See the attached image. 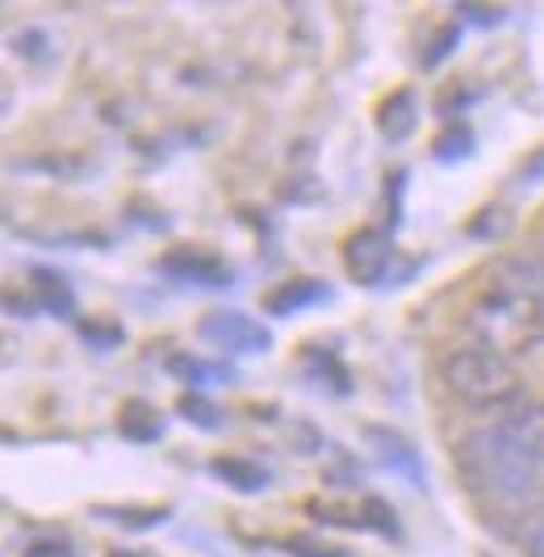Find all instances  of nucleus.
Listing matches in <instances>:
<instances>
[{
  "instance_id": "1",
  "label": "nucleus",
  "mask_w": 544,
  "mask_h": 557,
  "mask_svg": "<svg viewBox=\"0 0 544 557\" xmlns=\"http://www.w3.org/2000/svg\"><path fill=\"white\" fill-rule=\"evenodd\" d=\"M457 470L482 499L503 503V507H523L541 495V466H532L494 428L465 432L457 445Z\"/></svg>"
},
{
  "instance_id": "2",
  "label": "nucleus",
  "mask_w": 544,
  "mask_h": 557,
  "mask_svg": "<svg viewBox=\"0 0 544 557\" xmlns=\"http://www.w3.org/2000/svg\"><path fill=\"white\" fill-rule=\"evenodd\" d=\"M465 332L473 335L478 348H490L511 361L519 352H532L544 339V307L490 289L486 298H478L465 310Z\"/></svg>"
},
{
  "instance_id": "3",
  "label": "nucleus",
  "mask_w": 544,
  "mask_h": 557,
  "mask_svg": "<svg viewBox=\"0 0 544 557\" xmlns=\"http://www.w3.org/2000/svg\"><path fill=\"white\" fill-rule=\"evenodd\" d=\"M440 373H444V386L457 394L465 407H478V411H503L523 391L516 364L490 348H478V344L453 348L440 364Z\"/></svg>"
},
{
  "instance_id": "4",
  "label": "nucleus",
  "mask_w": 544,
  "mask_h": 557,
  "mask_svg": "<svg viewBox=\"0 0 544 557\" xmlns=\"http://www.w3.org/2000/svg\"><path fill=\"white\" fill-rule=\"evenodd\" d=\"M197 335L226 357H264L272 348V332L244 310H206L197 319Z\"/></svg>"
},
{
  "instance_id": "5",
  "label": "nucleus",
  "mask_w": 544,
  "mask_h": 557,
  "mask_svg": "<svg viewBox=\"0 0 544 557\" xmlns=\"http://www.w3.org/2000/svg\"><path fill=\"white\" fill-rule=\"evenodd\" d=\"M390 256H394L390 235L378 231V226H364V231H353L348 244H344V269L360 285H378L385 277V269H390Z\"/></svg>"
},
{
  "instance_id": "6",
  "label": "nucleus",
  "mask_w": 544,
  "mask_h": 557,
  "mask_svg": "<svg viewBox=\"0 0 544 557\" xmlns=\"http://www.w3.org/2000/svg\"><path fill=\"white\" fill-rule=\"evenodd\" d=\"M160 273L168 281H185V285H206V289H218V285H231V264L214 256V251L201 248H172L160 260Z\"/></svg>"
},
{
  "instance_id": "7",
  "label": "nucleus",
  "mask_w": 544,
  "mask_h": 557,
  "mask_svg": "<svg viewBox=\"0 0 544 557\" xmlns=\"http://www.w3.org/2000/svg\"><path fill=\"white\" fill-rule=\"evenodd\" d=\"M494 432L516 445L532 466H544V403H516L494 423Z\"/></svg>"
},
{
  "instance_id": "8",
  "label": "nucleus",
  "mask_w": 544,
  "mask_h": 557,
  "mask_svg": "<svg viewBox=\"0 0 544 557\" xmlns=\"http://www.w3.org/2000/svg\"><path fill=\"white\" fill-rule=\"evenodd\" d=\"M490 289L516 294V298H528V302H541L544 307V260H536V256H507V260H498L494 273H490Z\"/></svg>"
},
{
  "instance_id": "9",
  "label": "nucleus",
  "mask_w": 544,
  "mask_h": 557,
  "mask_svg": "<svg viewBox=\"0 0 544 557\" xmlns=\"http://www.w3.org/2000/svg\"><path fill=\"white\" fill-rule=\"evenodd\" d=\"M326 298H331V285H326V281L289 277V281H281L276 289L264 294V310L276 314V319H285V314H298V310L319 307V302H326Z\"/></svg>"
},
{
  "instance_id": "10",
  "label": "nucleus",
  "mask_w": 544,
  "mask_h": 557,
  "mask_svg": "<svg viewBox=\"0 0 544 557\" xmlns=\"http://www.w3.org/2000/svg\"><path fill=\"white\" fill-rule=\"evenodd\" d=\"M415 126H419V101L410 88L390 92L378 106V131L385 143H407L415 135Z\"/></svg>"
},
{
  "instance_id": "11",
  "label": "nucleus",
  "mask_w": 544,
  "mask_h": 557,
  "mask_svg": "<svg viewBox=\"0 0 544 557\" xmlns=\"http://www.w3.org/2000/svg\"><path fill=\"white\" fill-rule=\"evenodd\" d=\"M364 436H369L373 453H378L390 470L407 474L410 486H423V461H419V453H415V445H410V441H403L398 432H385V428H369Z\"/></svg>"
},
{
  "instance_id": "12",
  "label": "nucleus",
  "mask_w": 544,
  "mask_h": 557,
  "mask_svg": "<svg viewBox=\"0 0 544 557\" xmlns=\"http://www.w3.org/2000/svg\"><path fill=\"white\" fill-rule=\"evenodd\" d=\"M210 474L218 478V482H226L231 491H239V495H260V491H269L272 474L264 470V466H256L251 457H214L210 461Z\"/></svg>"
},
{
  "instance_id": "13",
  "label": "nucleus",
  "mask_w": 544,
  "mask_h": 557,
  "mask_svg": "<svg viewBox=\"0 0 544 557\" xmlns=\"http://www.w3.org/2000/svg\"><path fill=\"white\" fill-rule=\"evenodd\" d=\"M118 432H122V441H131V445H151V441L163 436V416L151 403L131 398V403L118 411Z\"/></svg>"
},
{
  "instance_id": "14",
  "label": "nucleus",
  "mask_w": 544,
  "mask_h": 557,
  "mask_svg": "<svg viewBox=\"0 0 544 557\" xmlns=\"http://www.w3.org/2000/svg\"><path fill=\"white\" fill-rule=\"evenodd\" d=\"M168 373H176L181 382H189V386H210V382H235V369L222 361H201V357H193V352H176V357H168Z\"/></svg>"
},
{
  "instance_id": "15",
  "label": "nucleus",
  "mask_w": 544,
  "mask_h": 557,
  "mask_svg": "<svg viewBox=\"0 0 544 557\" xmlns=\"http://www.w3.org/2000/svg\"><path fill=\"white\" fill-rule=\"evenodd\" d=\"M34 294H38V302L51 314H72V307H76L67 281L59 277V273H47V269H34Z\"/></svg>"
},
{
  "instance_id": "16",
  "label": "nucleus",
  "mask_w": 544,
  "mask_h": 557,
  "mask_svg": "<svg viewBox=\"0 0 544 557\" xmlns=\"http://www.w3.org/2000/svg\"><path fill=\"white\" fill-rule=\"evenodd\" d=\"M432 156L440 160V164H453V160H469V156H473V131H469V126L444 131V135L435 139Z\"/></svg>"
},
{
  "instance_id": "17",
  "label": "nucleus",
  "mask_w": 544,
  "mask_h": 557,
  "mask_svg": "<svg viewBox=\"0 0 544 557\" xmlns=\"http://www.w3.org/2000/svg\"><path fill=\"white\" fill-rule=\"evenodd\" d=\"M143 507H101V516L106 520H118L122 529H156L168 520V507H147V516H135Z\"/></svg>"
},
{
  "instance_id": "18",
  "label": "nucleus",
  "mask_w": 544,
  "mask_h": 557,
  "mask_svg": "<svg viewBox=\"0 0 544 557\" xmlns=\"http://www.w3.org/2000/svg\"><path fill=\"white\" fill-rule=\"evenodd\" d=\"M176 411L189 419V423H197V428H206V432L222 428V411H218L214 403H206L201 394H185V398L176 403Z\"/></svg>"
},
{
  "instance_id": "19",
  "label": "nucleus",
  "mask_w": 544,
  "mask_h": 557,
  "mask_svg": "<svg viewBox=\"0 0 544 557\" xmlns=\"http://www.w3.org/2000/svg\"><path fill=\"white\" fill-rule=\"evenodd\" d=\"M81 335L92 344V348H101V352H106V348H118V344L126 339V332H122V327H113V323H84Z\"/></svg>"
},
{
  "instance_id": "20",
  "label": "nucleus",
  "mask_w": 544,
  "mask_h": 557,
  "mask_svg": "<svg viewBox=\"0 0 544 557\" xmlns=\"http://www.w3.org/2000/svg\"><path fill=\"white\" fill-rule=\"evenodd\" d=\"M38 42H47V34L42 29H22L17 38H13V51L26 59H47V47H38Z\"/></svg>"
},
{
  "instance_id": "21",
  "label": "nucleus",
  "mask_w": 544,
  "mask_h": 557,
  "mask_svg": "<svg viewBox=\"0 0 544 557\" xmlns=\"http://www.w3.org/2000/svg\"><path fill=\"white\" fill-rule=\"evenodd\" d=\"M285 554H294V557H348L344 549H326V545H314V541H301V536H294V541H285Z\"/></svg>"
},
{
  "instance_id": "22",
  "label": "nucleus",
  "mask_w": 544,
  "mask_h": 557,
  "mask_svg": "<svg viewBox=\"0 0 544 557\" xmlns=\"http://www.w3.org/2000/svg\"><path fill=\"white\" fill-rule=\"evenodd\" d=\"M457 38H461V29L457 26H444V29H435V47L432 51H428V63H440V59L448 55V51H453V47H457Z\"/></svg>"
},
{
  "instance_id": "23",
  "label": "nucleus",
  "mask_w": 544,
  "mask_h": 557,
  "mask_svg": "<svg viewBox=\"0 0 544 557\" xmlns=\"http://www.w3.org/2000/svg\"><path fill=\"white\" fill-rule=\"evenodd\" d=\"M22 557H81V554L67 541H34V545H26Z\"/></svg>"
},
{
  "instance_id": "24",
  "label": "nucleus",
  "mask_w": 544,
  "mask_h": 557,
  "mask_svg": "<svg viewBox=\"0 0 544 557\" xmlns=\"http://www.w3.org/2000/svg\"><path fill=\"white\" fill-rule=\"evenodd\" d=\"M364 524H373V529H381V532H398V524H394V516H385V503L381 499H369L364 503Z\"/></svg>"
},
{
  "instance_id": "25",
  "label": "nucleus",
  "mask_w": 544,
  "mask_h": 557,
  "mask_svg": "<svg viewBox=\"0 0 544 557\" xmlns=\"http://www.w3.org/2000/svg\"><path fill=\"white\" fill-rule=\"evenodd\" d=\"M457 13L469 17V22H478V26H494V22H503V9H486V4H457Z\"/></svg>"
},
{
  "instance_id": "26",
  "label": "nucleus",
  "mask_w": 544,
  "mask_h": 557,
  "mask_svg": "<svg viewBox=\"0 0 544 557\" xmlns=\"http://www.w3.org/2000/svg\"><path fill=\"white\" fill-rule=\"evenodd\" d=\"M528 554L544 557V516L541 520H532V529H528Z\"/></svg>"
},
{
  "instance_id": "27",
  "label": "nucleus",
  "mask_w": 544,
  "mask_h": 557,
  "mask_svg": "<svg viewBox=\"0 0 544 557\" xmlns=\"http://www.w3.org/2000/svg\"><path fill=\"white\" fill-rule=\"evenodd\" d=\"M109 557H156V554H147V549H131V545H118V549H109Z\"/></svg>"
}]
</instances>
